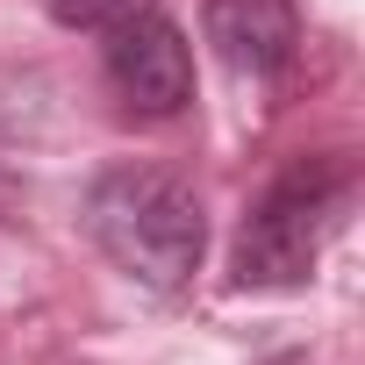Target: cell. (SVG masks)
<instances>
[{
  "label": "cell",
  "mask_w": 365,
  "mask_h": 365,
  "mask_svg": "<svg viewBox=\"0 0 365 365\" xmlns=\"http://www.w3.org/2000/svg\"><path fill=\"white\" fill-rule=\"evenodd\" d=\"M86 230L93 244L150 294H179L201 272V244H208V215L187 179H172L158 165H115L93 179L86 194Z\"/></svg>",
  "instance_id": "cell-1"
},
{
  "label": "cell",
  "mask_w": 365,
  "mask_h": 365,
  "mask_svg": "<svg viewBox=\"0 0 365 365\" xmlns=\"http://www.w3.org/2000/svg\"><path fill=\"white\" fill-rule=\"evenodd\" d=\"M344 194L351 187L336 165H294L287 179H272V194L251 208V222L237 237V287H301L315 272V251H322Z\"/></svg>",
  "instance_id": "cell-2"
},
{
  "label": "cell",
  "mask_w": 365,
  "mask_h": 365,
  "mask_svg": "<svg viewBox=\"0 0 365 365\" xmlns=\"http://www.w3.org/2000/svg\"><path fill=\"white\" fill-rule=\"evenodd\" d=\"M108 79L136 115H179L194 101V51L165 15H129L108 29Z\"/></svg>",
  "instance_id": "cell-3"
},
{
  "label": "cell",
  "mask_w": 365,
  "mask_h": 365,
  "mask_svg": "<svg viewBox=\"0 0 365 365\" xmlns=\"http://www.w3.org/2000/svg\"><path fill=\"white\" fill-rule=\"evenodd\" d=\"M201 29L215 43V58L230 72H251V79H272L294 65V43H301V15L294 0H208L201 8Z\"/></svg>",
  "instance_id": "cell-4"
},
{
  "label": "cell",
  "mask_w": 365,
  "mask_h": 365,
  "mask_svg": "<svg viewBox=\"0 0 365 365\" xmlns=\"http://www.w3.org/2000/svg\"><path fill=\"white\" fill-rule=\"evenodd\" d=\"M43 8H51V22H65V29H115V22L143 15L150 0H43Z\"/></svg>",
  "instance_id": "cell-5"
}]
</instances>
